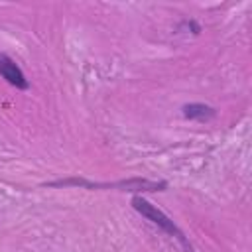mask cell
Masks as SVG:
<instances>
[{
  "label": "cell",
  "instance_id": "1",
  "mask_svg": "<svg viewBox=\"0 0 252 252\" xmlns=\"http://www.w3.org/2000/svg\"><path fill=\"white\" fill-rule=\"evenodd\" d=\"M43 187L61 189V187H79L89 191H124L132 195H144V193H159L167 189V181L163 179H144V177H130V179H118V181H89L85 177H61L43 183Z\"/></svg>",
  "mask_w": 252,
  "mask_h": 252
},
{
  "label": "cell",
  "instance_id": "2",
  "mask_svg": "<svg viewBox=\"0 0 252 252\" xmlns=\"http://www.w3.org/2000/svg\"><path fill=\"white\" fill-rule=\"evenodd\" d=\"M130 205H132V209H134L142 219H146L150 224H154V226H158L159 230H163L165 234L173 236V238L181 244L183 252H195V248H193V244L189 242V238L185 236V232H183V230L173 222V219L167 217L158 205L150 203L144 195H134L132 201H130Z\"/></svg>",
  "mask_w": 252,
  "mask_h": 252
},
{
  "label": "cell",
  "instance_id": "3",
  "mask_svg": "<svg viewBox=\"0 0 252 252\" xmlns=\"http://www.w3.org/2000/svg\"><path fill=\"white\" fill-rule=\"evenodd\" d=\"M0 77L14 89L18 91H28L30 89V79L26 77L24 69L18 65V61L8 55L6 51H0Z\"/></svg>",
  "mask_w": 252,
  "mask_h": 252
},
{
  "label": "cell",
  "instance_id": "4",
  "mask_svg": "<svg viewBox=\"0 0 252 252\" xmlns=\"http://www.w3.org/2000/svg\"><path fill=\"white\" fill-rule=\"evenodd\" d=\"M181 114L185 120H195V122H209L217 118V108L207 104V102H185L181 106Z\"/></svg>",
  "mask_w": 252,
  "mask_h": 252
},
{
  "label": "cell",
  "instance_id": "5",
  "mask_svg": "<svg viewBox=\"0 0 252 252\" xmlns=\"http://www.w3.org/2000/svg\"><path fill=\"white\" fill-rule=\"evenodd\" d=\"M175 32H183V33L199 35V33L203 32V26H201L195 18H183V20H179V24L175 26Z\"/></svg>",
  "mask_w": 252,
  "mask_h": 252
}]
</instances>
